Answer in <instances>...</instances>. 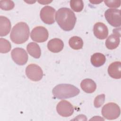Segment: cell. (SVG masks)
I'll return each instance as SVG.
<instances>
[{
    "instance_id": "cell-10",
    "label": "cell",
    "mask_w": 121,
    "mask_h": 121,
    "mask_svg": "<svg viewBox=\"0 0 121 121\" xmlns=\"http://www.w3.org/2000/svg\"><path fill=\"white\" fill-rule=\"evenodd\" d=\"M58 113L62 117H69L74 112L73 105L66 100H62L59 102L56 106Z\"/></svg>"
},
{
    "instance_id": "cell-3",
    "label": "cell",
    "mask_w": 121,
    "mask_h": 121,
    "mask_svg": "<svg viewBox=\"0 0 121 121\" xmlns=\"http://www.w3.org/2000/svg\"><path fill=\"white\" fill-rule=\"evenodd\" d=\"M79 89L71 84H61L56 86L52 89L54 97L59 99H65L74 97L79 94Z\"/></svg>"
},
{
    "instance_id": "cell-20",
    "label": "cell",
    "mask_w": 121,
    "mask_h": 121,
    "mask_svg": "<svg viewBox=\"0 0 121 121\" xmlns=\"http://www.w3.org/2000/svg\"><path fill=\"white\" fill-rule=\"evenodd\" d=\"M11 48L10 43L7 40L0 38V52L2 53H5L9 52Z\"/></svg>"
},
{
    "instance_id": "cell-11",
    "label": "cell",
    "mask_w": 121,
    "mask_h": 121,
    "mask_svg": "<svg viewBox=\"0 0 121 121\" xmlns=\"http://www.w3.org/2000/svg\"><path fill=\"white\" fill-rule=\"evenodd\" d=\"M95 36L101 40L105 39L108 35V29L106 26L102 22H97L93 27Z\"/></svg>"
},
{
    "instance_id": "cell-25",
    "label": "cell",
    "mask_w": 121,
    "mask_h": 121,
    "mask_svg": "<svg viewBox=\"0 0 121 121\" xmlns=\"http://www.w3.org/2000/svg\"><path fill=\"white\" fill-rule=\"evenodd\" d=\"M90 2L93 3V4H99L100 3H101V2H102V1H98V0H94V1H91V0H89Z\"/></svg>"
},
{
    "instance_id": "cell-18",
    "label": "cell",
    "mask_w": 121,
    "mask_h": 121,
    "mask_svg": "<svg viewBox=\"0 0 121 121\" xmlns=\"http://www.w3.org/2000/svg\"><path fill=\"white\" fill-rule=\"evenodd\" d=\"M90 60L92 64L95 67H99L104 64L106 61V58L103 54L96 52L95 53L91 56Z\"/></svg>"
},
{
    "instance_id": "cell-12",
    "label": "cell",
    "mask_w": 121,
    "mask_h": 121,
    "mask_svg": "<svg viewBox=\"0 0 121 121\" xmlns=\"http://www.w3.org/2000/svg\"><path fill=\"white\" fill-rule=\"evenodd\" d=\"M108 73L109 76L115 79L121 78V62L115 61L112 63L108 67Z\"/></svg>"
},
{
    "instance_id": "cell-8",
    "label": "cell",
    "mask_w": 121,
    "mask_h": 121,
    "mask_svg": "<svg viewBox=\"0 0 121 121\" xmlns=\"http://www.w3.org/2000/svg\"><path fill=\"white\" fill-rule=\"evenodd\" d=\"M11 56L13 60L17 65H25L28 60V55L26 52L21 48H15L11 52Z\"/></svg>"
},
{
    "instance_id": "cell-21",
    "label": "cell",
    "mask_w": 121,
    "mask_h": 121,
    "mask_svg": "<svg viewBox=\"0 0 121 121\" xmlns=\"http://www.w3.org/2000/svg\"><path fill=\"white\" fill-rule=\"evenodd\" d=\"M70 6L73 10L77 12H79L81 11L83 9L84 3L81 0H70Z\"/></svg>"
},
{
    "instance_id": "cell-14",
    "label": "cell",
    "mask_w": 121,
    "mask_h": 121,
    "mask_svg": "<svg viewBox=\"0 0 121 121\" xmlns=\"http://www.w3.org/2000/svg\"><path fill=\"white\" fill-rule=\"evenodd\" d=\"M121 34L113 33L107 38L105 41V46L109 50H113L116 48L120 43Z\"/></svg>"
},
{
    "instance_id": "cell-16",
    "label": "cell",
    "mask_w": 121,
    "mask_h": 121,
    "mask_svg": "<svg viewBox=\"0 0 121 121\" xmlns=\"http://www.w3.org/2000/svg\"><path fill=\"white\" fill-rule=\"evenodd\" d=\"M80 86L82 89L87 93H92L95 91L96 88L95 83L90 78L83 79L80 83Z\"/></svg>"
},
{
    "instance_id": "cell-24",
    "label": "cell",
    "mask_w": 121,
    "mask_h": 121,
    "mask_svg": "<svg viewBox=\"0 0 121 121\" xmlns=\"http://www.w3.org/2000/svg\"><path fill=\"white\" fill-rule=\"evenodd\" d=\"M104 2L105 4L110 8H118L121 5V0H104Z\"/></svg>"
},
{
    "instance_id": "cell-23",
    "label": "cell",
    "mask_w": 121,
    "mask_h": 121,
    "mask_svg": "<svg viewBox=\"0 0 121 121\" xmlns=\"http://www.w3.org/2000/svg\"><path fill=\"white\" fill-rule=\"evenodd\" d=\"M105 101V95L104 94L96 96L94 100V104L95 107L99 108L104 103Z\"/></svg>"
},
{
    "instance_id": "cell-4",
    "label": "cell",
    "mask_w": 121,
    "mask_h": 121,
    "mask_svg": "<svg viewBox=\"0 0 121 121\" xmlns=\"http://www.w3.org/2000/svg\"><path fill=\"white\" fill-rule=\"evenodd\" d=\"M102 114L107 120H114L119 117L120 115V108L114 103H109L105 104L102 108Z\"/></svg>"
},
{
    "instance_id": "cell-15",
    "label": "cell",
    "mask_w": 121,
    "mask_h": 121,
    "mask_svg": "<svg viewBox=\"0 0 121 121\" xmlns=\"http://www.w3.org/2000/svg\"><path fill=\"white\" fill-rule=\"evenodd\" d=\"M11 23L10 20L6 17H0V36L7 35L10 32L11 29Z\"/></svg>"
},
{
    "instance_id": "cell-1",
    "label": "cell",
    "mask_w": 121,
    "mask_h": 121,
    "mask_svg": "<svg viewBox=\"0 0 121 121\" xmlns=\"http://www.w3.org/2000/svg\"><path fill=\"white\" fill-rule=\"evenodd\" d=\"M55 19L60 27L66 31L73 29L77 20L75 13L68 8L59 9L56 13Z\"/></svg>"
},
{
    "instance_id": "cell-2",
    "label": "cell",
    "mask_w": 121,
    "mask_h": 121,
    "mask_svg": "<svg viewBox=\"0 0 121 121\" xmlns=\"http://www.w3.org/2000/svg\"><path fill=\"white\" fill-rule=\"evenodd\" d=\"M29 34V28L27 24L24 22H20L12 28L10 38L14 43L22 44L28 40Z\"/></svg>"
},
{
    "instance_id": "cell-6",
    "label": "cell",
    "mask_w": 121,
    "mask_h": 121,
    "mask_svg": "<svg viewBox=\"0 0 121 121\" xmlns=\"http://www.w3.org/2000/svg\"><path fill=\"white\" fill-rule=\"evenodd\" d=\"M26 74L27 78L33 81H38L43 77V72L40 66L35 64L28 65L26 69Z\"/></svg>"
},
{
    "instance_id": "cell-22",
    "label": "cell",
    "mask_w": 121,
    "mask_h": 121,
    "mask_svg": "<svg viewBox=\"0 0 121 121\" xmlns=\"http://www.w3.org/2000/svg\"><path fill=\"white\" fill-rule=\"evenodd\" d=\"M15 4L12 0H0V8L4 10H10L14 7Z\"/></svg>"
},
{
    "instance_id": "cell-5",
    "label": "cell",
    "mask_w": 121,
    "mask_h": 121,
    "mask_svg": "<svg viewBox=\"0 0 121 121\" xmlns=\"http://www.w3.org/2000/svg\"><path fill=\"white\" fill-rule=\"evenodd\" d=\"M104 16L108 23L112 26L119 27L121 25V10L115 9H109L104 12Z\"/></svg>"
},
{
    "instance_id": "cell-13",
    "label": "cell",
    "mask_w": 121,
    "mask_h": 121,
    "mask_svg": "<svg viewBox=\"0 0 121 121\" xmlns=\"http://www.w3.org/2000/svg\"><path fill=\"white\" fill-rule=\"evenodd\" d=\"M63 41L59 38H53L50 40L47 43V48L49 51L54 53L60 52L63 48Z\"/></svg>"
},
{
    "instance_id": "cell-26",
    "label": "cell",
    "mask_w": 121,
    "mask_h": 121,
    "mask_svg": "<svg viewBox=\"0 0 121 121\" xmlns=\"http://www.w3.org/2000/svg\"><path fill=\"white\" fill-rule=\"evenodd\" d=\"M38 2L39 3H41V4L44 5V4H48L49 3L51 2L52 1H38Z\"/></svg>"
},
{
    "instance_id": "cell-17",
    "label": "cell",
    "mask_w": 121,
    "mask_h": 121,
    "mask_svg": "<svg viewBox=\"0 0 121 121\" xmlns=\"http://www.w3.org/2000/svg\"><path fill=\"white\" fill-rule=\"evenodd\" d=\"M28 53L35 59L40 58L41 54V49L38 44L34 42L29 43L26 47Z\"/></svg>"
},
{
    "instance_id": "cell-9",
    "label": "cell",
    "mask_w": 121,
    "mask_h": 121,
    "mask_svg": "<svg viewBox=\"0 0 121 121\" xmlns=\"http://www.w3.org/2000/svg\"><path fill=\"white\" fill-rule=\"evenodd\" d=\"M55 11V9L51 6H46L43 7L40 13L41 20L45 24H52L55 22L54 16Z\"/></svg>"
},
{
    "instance_id": "cell-19",
    "label": "cell",
    "mask_w": 121,
    "mask_h": 121,
    "mask_svg": "<svg viewBox=\"0 0 121 121\" xmlns=\"http://www.w3.org/2000/svg\"><path fill=\"white\" fill-rule=\"evenodd\" d=\"M69 46L74 50L81 49L83 46V41L81 38L77 36L71 37L69 41Z\"/></svg>"
},
{
    "instance_id": "cell-7",
    "label": "cell",
    "mask_w": 121,
    "mask_h": 121,
    "mask_svg": "<svg viewBox=\"0 0 121 121\" xmlns=\"http://www.w3.org/2000/svg\"><path fill=\"white\" fill-rule=\"evenodd\" d=\"M30 36L33 41L37 43H43L48 39L49 34L46 28L42 26H38L33 29Z\"/></svg>"
}]
</instances>
